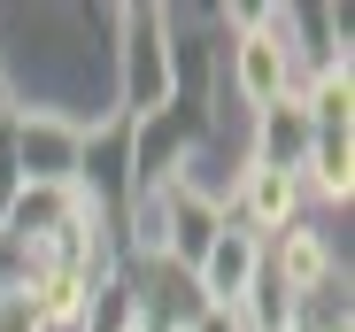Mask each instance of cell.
<instances>
[{
  "label": "cell",
  "instance_id": "obj_2",
  "mask_svg": "<svg viewBox=\"0 0 355 332\" xmlns=\"http://www.w3.org/2000/svg\"><path fill=\"white\" fill-rule=\"evenodd\" d=\"M232 24H240V39H232V93L248 108L302 93V54H293L286 8H232Z\"/></svg>",
  "mask_w": 355,
  "mask_h": 332
},
{
  "label": "cell",
  "instance_id": "obj_6",
  "mask_svg": "<svg viewBox=\"0 0 355 332\" xmlns=\"http://www.w3.org/2000/svg\"><path fill=\"white\" fill-rule=\"evenodd\" d=\"M309 108H302V93H286V101H270V108H255V147H248V162L255 171H286V178H302V162H309Z\"/></svg>",
  "mask_w": 355,
  "mask_h": 332
},
{
  "label": "cell",
  "instance_id": "obj_1",
  "mask_svg": "<svg viewBox=\"0 0 355 332\" xmlns=\"http://www.w3.org/2000/svg\"><path fill=\"white\" fill-rule=\"evenodd\" d=\"M0 139H8V193L16 186H85V124L54 116V108H8L0 116Z\"/></svg>",
  "mask_w": 355,
  "mask_h": 332
},
{
  "label": "cell",
  "instance_id": "obj_9",
  "mask_svg": "<svg viewBox=\"0 0 355 332\" xmlns=\"http://www.w3.org/2000/svg\"><path fill=\"white\" fill-rule=\"evenodd\" d=\"M0 332H39V317H31V302H24V294L0 302Z\"/></svg>",
  "mask_w": 355,
  "mask_h": 332
},
{
  "label": "cell",
  "instance_id": "obj_3",
  "mask_svg": "<svg viewBox=\"0 0 355 332\" xmlns=\"http://www.w3.org/2000/svg\"><path fill=\"white\" fill-rule=\"evenodd\" d=\"M170 108V16L124 8V116L155 124Z\"/></svg>",
  "mask_w": 355,
  "mask_h": 332
},
{
  "label": "cell",
  "instance_id": "obj_7",
  "mask_svg": "<svg viewBox=\"0 0 355 332\" xmlns=\"http://www.w3.org/2000/svg\"><path fill=\"white\" fill-rule=\"evenodd\" d=\"M309 132H317V124H309ZM302 193H324V201H347V193H355V147H347V132H317V139H309Z\"/></svg>",
  "mask_w": 355,
  "mask_h": 332
},
{
  "label": "cell",
  "instance_id": "obj_4",
  "mask_svg": "<svg viewBox=\"0 0 355 332\" xmlns=\"http://www.w3.org/2000/svg\"><path fill=\"white\" fill-rule=\"evenodd\" d=\"M255 270H263V240L248 232V225H216V240H209V255H201V270H193V294H201V309H240V294L255 286Z\"/></svg>",
  "mask_w": 355,
  "mask_h": 332
},
{
  "label": "cell",
  "instance_id": "obj_8",
  "mask_svg": "<svg viewBox=\"0 0 355 332\" xmlns=\"http://www.w3.org/2000/svg\"><path fill=\"white\" fill-rule=\"evenodd\" d=\"M170 332H248V324L232 317V309H193L186 324H170Z\"/></svg>",
  "mask_w": 355,
  "mask_h": 332
},
{
  "label": "cell",
  "instance_id": "obj_5",
  "mask_svg": "<svg viewBox=\"0 0 355 332\" xmlns=\"http://www.w3.org/2000/svg\"><path fill=\"white\" fill-rule=\"evenodd\" d=\"M232 225H248L255 240H278L302 225V178L286 171H255V162H240V186H232Z\"/></svg>",
  "mask_w": 355,
  "mask_h": 332
}]
</instances>
